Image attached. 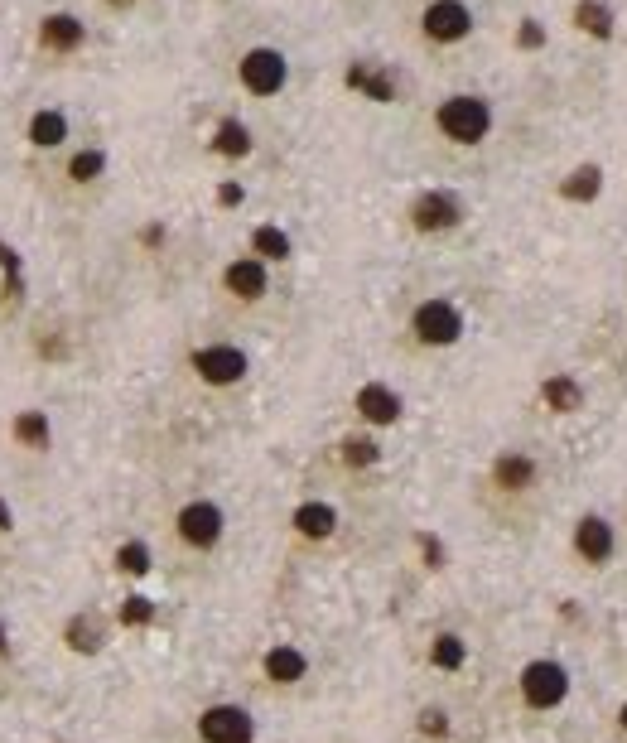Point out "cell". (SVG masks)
<instances>
[{"label": "cell", "instance_id": "18", "mask_svg": "<svg viewBox=\"0 0 627 743\" xmlns=\"http://www.w3.org/2000/svg\"><path fill=\"white\" fill-rule=\"evenodd\" d=\"M251 256H261L266 266H271V261H290V256H295V242H290V232H285V227L261 222V227L251 232Z\"/></svg>", "mask_w": 627, "mask_h": 743}, {"label": "cell", "instance_id": "22", "mask_svg": "<svg viewBox=\"0 0 627 743\" xmlns=\"http://www.w3.org/2000/svg\"><path fill=\"white\" fill-rule=\"evenodd\" d=\"M603 189V169L599 165H579L570 169V179L560 184V198H570V203H594Z\"/></svg>", "mask_w": 627, "mask_h": 743}, {"label": "cell", "instance_id": "31", "mask_svg": "<svg viewBox=\"0 0 627 743\" xmlns=\"http://www.w3.org/2000/svg\"><path fill=\"white\" fill-rule=\"evenodd\" d=\"M420 734H425V739H449V715H444L439 705L420 710Z\"/></svg>", "mask_w": 627, "mask_h": 743}, {"label": "cell", "instance_id": "9", "mask_svg": "<svg viewBox=\"0 0 627 743\" xmlns=\"http://www.w3.org/2000/svg\"><path fill=\"white\" fill-rule=\"evenodd\" d=\"M420 29L430 44H464L473 34V10L464 0H430L425 15H420Z\"/></svg>", "mask_w": 627, "mask_h": 743}, {"label": "cell", "instance_id": "10", "mask_svg": "<svg viewBox=\"0 0 627 743\" xmlns=\"http://www.w3.org/2000/svg\"><path fill=\"white\" fill-rule=\"evenodd\" d=\"M618 551V536H613V522L599 517V512H584L579 522H574V555L584 560V565H608Z\"/></svg>", "mask_w": 627, "mask_h": 743}, {"label": "cell", "instance_id": "2", "mask_svg": "<svg viewBox=\"0 0 627 743\" xmlns=\"http://www.w3.org/2000/svg\"><path fill=\"white\" fill-rule=\"evenodd\" d=\"M410 333L425 343V348H454L464 338V309L444 295H430V300L415 304L410 314Z\"/></svg>", "mask_w": 627, "mask_h": 743}, {"label": "cell", "instance_id": "30", "mask_svg": "<svg viewBox=\"0 0 627 743\" xmlns=\"http://www.w3.org/2000/svg\"><path fill=\"white\" fill-rule=\"evenodd\" d=\"M121 623H126V628H150V623H155V604H150L145 594H131V599L121 604Z\"/></svg>", "mask_w": 627, "mask_h": 743}, {"label": "cell", "instance_id": "37", "mask_svg": "<svg viewBox=\"0 0 627 743\" xmlns=\"http://www.w3.org/2000/svg\"><path fill=\"white\" fill-rule=\"evenodd\" d=\"M5 642H10V637H5V623H0V652H5Z\"/></svg>", "mask_w": 627, "mask_h": 743}, {"label": "cell", "instance_id": "33", "mask_svg": "<svg viewBox=\"0 0 627 743\" xmlns=\"http://www.w3.org/2000/svg\"><path fill=\"white\" fill-rule=\"evenodd\" d=\"M420 551H425V565H430V570L444 565V546H439L435 536H420Z\"/></svg>", "mask_w": 627, "mask_h": 743}, {"label": "cell", "instance_id": "23", "mask_svg": "<svg viewBox=\"0 0 627 743\" xmlns=\"http://www.w3.org/2000/svg\"><path fill=\"white\" fill-rule=\"evenodd\" d=\"M49 440H54V425H49L44 411L15 415V444H25V449H49Z\"/></svg>", "mask_w": 627, "mask_h": 743}, {"label": "cell", "instance_id": "34", "mask_svg": "<svg viewBox=\"0 0 627 743\" xmlns=\"http://www.w3.org/2000/svg\"><path fill=\"white\" fill-rule=\"evenodd\" d=\"M242 198H246V189H242V184H232V179H227V184L218 189V203H222V208H237Z\"/></svg>", "mask_w": 627, "mask_h": 743}, {"label": "cell", "instance_id": "16", "mask_svg": "<svg viewBox=\"0 0 627 743\" xmlns=\"http://www.w3.org/2000/svg\"><path fill=\"white\" fill-rule=\"evenodd\" d=\"M290 526L300 531L304 541H328V536L338 531V507H333V502H319V497H309V502L295 507Z\"/></svg>", "mask_w": 627, "mask_h": 743}, {"label": "cell", "instance_id": "6", "mask_svg": "<svg viewBox=\"0 0 627 743\" xmlns=\"http://www.w3.org/2000/svg\"><path fill=\"white\" fill-rule=\"evenodd\" d=\"M189 367L198 372V382L208 386H237L251 372V358H246L237 343H208L189 358Z\"/></svg>", "mask_w": 627, "mask_h": 743}, {"label": "cell", "instance_id": "1", "mask_svg": "<svg viewBox=\"0 0 627 743\" xmlns=\"http://www.w3.org/2000/svg\"><path fill=\"white\" fill-rule=\"evenodd\" d=\"M435 126H439V136L454 140V145H478L492 131V102L478 97V92H454V97L439 102Z\"/></svg>", "mask_w": 627, "mask_h": 743}, {"label": "cell", "instance_id": "3", "mask_svg": "<svg viewBox=\"0 0 627 743\" xmlns=\"http://www.w3.org/2000/svg\"><path fill=\"white\" fill-rule=\"evenodd\" d=\"M517 686H521V700H526L531 710H560V705L570 700V671L555 657H536L521 666Z\"/></svg>", "mask_w": 627, "mask_h": 743}, {"label": "cell", "instance_id": "7", "mask_svg": "<svg viewBox=\"0 0 627 743\" xmlns=\"http://www.w3.org/2000/svg\"><path fill=\"white\" fill-rule=\"evenodd\" d=\"M410 222L415 232H454L464 222V198L454 189H425L410 203Z\"/></svg>", "mask_w": 627, "mask_h": 743}, {"label": "cell", "instance_id": "11", "mask_svg": "<svg viewBox=\"0 0 627 743\" xmlns=\"http://www.w3.org/2000/svg\"><path fill=\"white\" fill-rule=\"evenodd\" d=\"M353 406H357V415H362L367 425H377V430L396 425L401 411H406V401H401V396H396L386 382H362V386H357V396H353Z\"/></svg>", "mask_w": 627, "mask_h": 743}, {"label": "cell", "instance_id": "19", "mask_svg": "<svg viewBox=\"0 0 627 743\" xmlns=\"http://www.w3.org/2000/svg\"><path fill=\"white\" fill-rule=\"evenodd\" d=\"M213 150L222 160H246L251 155V126L237 121V116H222L218 131H213Z\"/></svg>", "mask_w": 627, "mask_h": 743}, {"label": "cell", "instance_id": "25", "mask_svg": "<svg viewBox=\"0 0 627 743\" xmlns=\"http://www.w3.org/2000/svg\"><path fill=\"white\" fill-rule=\"evenodd\" d=\"M68 647H73V652H82V657H87V652H102V642H107V633H102V623H97V618H92V613H78V618H73V623H68Z\"/></svg>", "mask_w": 627, "mask_h": 743}, {"label": "cell", "instance_id": "12", "mask_svg": "<svg viewBox=\"0 0 627 743\" xmlns=\"http://www.w3.org/2000/svg\"><path fill=\"white\" fill-rule=\"evenodd\" d=\"M222 285H227V295H237V300H261V295L271 290V271H266L261 256H237V261L222 271Z\"/></svg>", "mask_w": 627, "mask_h": 743}, {"label": "cell", "instance_id": "8", "mask_svg": "<svg viewBox=\"0 0 627 743\" xmlns=\"http://www.w3.org/2000/svg\"><path fill=\"white\" fill-rule=\"evenodd\" d=\"M198 739L203 743H256V719L242 705H208L198 715Z\"/></svg>", "mask_w": 627, "mask_h": 743}, {"label": "cell", "instance_id": "13", "mask_svg": "<svg viewBox=\"0 0 627 743\" xmlns=\"http://www.w3.org/2000/svg\"><path fill=\"white\" fill-rule=\"evenodd\" d=\"M261 671H266L271 686H300L304 676H309V657H304L295 642H275L271 652L261 657Z\"/></svg>", "mask_w": 627, "mask_h": 743}, {"label": "cell", "instance_id": "21", "mask_svg": "<svg viewBox=\"0 0 627 743\" xmlns=\"http://www.w3.org/2000/svg\"><path fill=\"white\" fill-rule=\"evenodd\" d=\"M541 401H546L555 415H570V411H579V406H584V386L560 372V377H546V386H541Z\"/></svg>", "mask_w": 627, "mask_h": 743}, {"label": "cell", "instance_id": "17", "mask_svg": "<svg viewBox=\"0 0 627 743\" xmlns=\"http://www.w3.org/2000/svg\"><path fill=\"white\" fill-rule=\"evenodd\" d=\"M29 145H34V150H58V145H63V140H68V116H63V111L58 107H39L34 111V116H29Z\"/></svg>", "mask_w": 627, "mask_h": 743}, {"label": "cell", "instance_id": "32", "mask_svg": "<svg viewBox=\"0 0 627 743\" xmlns=\"http://www.w3.org/2000/svg\"><path fill=\"white\" fill-rule=\"evenodd\" d=\"M541 44H546V25H541V20H521L517 49H541Z\"/></svg>", "mask_w": 627, "mask_h": 743}, {"label": "cell", "instance_id": "14", "mask_svg": "<svg viewBox=\"0 0 627 743\" xmlns=\"http://www.w3.org/2000/svg\"><path fill=\"white\" fill-rule=\"evenodd\" d=\"M39 44H44L49 54H73V49L87 44V25H82L78 15H68V10L44 15V25H39Z\"/></svg>", "mask_w": 627, "mask_h": 743}, {"label": "cell", "instance_id": "24", "mask_svg": "<svg viewBox=\"0 0 627 743\" xmlns=\"http://www.w3.org/2000/svg\"><path fill=\"white\" fill-rule=\"evenodd\" d=\"M574 25L584 29L589 39H613V10L603 0H579L574 5Z\"/></svg>", "mask_w": 627, "mask_h": 743}, {"label": "cell", "instance_id": "36", "mask_svg": "<svg viewBox=\"0 0 627 743\" xmlns=\"http://www.w3.org/2000/svg\"><path fill=\"white\" fill-rule=\"evenodd\" d=\"M618 724H623V734H627V705H623V710H618Z\"/></svg>", "mask_w": 627, "mask_h": 743}, {"label": "cell", "instance_id": "35", "mask_svg": "<svg viewBox=\"0 0 627 743\" xmlns=\"http://www.w3.org/2000/svg\"><path fill=\"white\" fill-rule=\"evenodd\" d=\"M10 526H15V512H10V502H5V497H0V536H5V531H10Z\"/></svg>", "mask_w": 627, "mask_h": 743}, {"label": "cell", "instance_id": "20", "mask_svg": "<svg viewBox=\"0 0 627 743\" xmlns=\"http://www.w3.org/2000/svg\"><path fill=\"white\" fill-rule=\"evenodd\" d=\"M348 87L367 92L372 102H396V83H391V73L372 68V63H353V68H348Z\"/></svg>", "mask_w": 627, "mask_h": 743}, {"label": "cell", "instance_id": "26", "mask_svg": "<svg viewBox=\"0 0 627 743\" xmlns=\"http://www.w3.org/2000/svg\"><path fill=\"white\" fill-rule=\"evenodd\" d=\"M430 661H435L439 671H459L468 661V642L459 633H439L435 642H430Z\"/></svg>", "mask_w": 627, "mask_h": 743}, {"label": "cell", "instance_id": "5", "mask_svg": "<svg viewBox=\"0 0 627 743\" xmlns=\"http://www.w3.org/2000/svg\"><path fill=\"white\" fill-rule=\"evenodd\" d=\"M174 531H179V541L193 546V551H213L222 541V531H227V517H222L218 502H208V497H193L179 507V517H174Z\"/></svg>", "mask_w": 627, "mask_h": 743}, {"label": "cell", "instance_id": "28", "mask_svg": "<svg viewBox=\"0 0 627 743\" xmlns=\"http://www.w3.org/2000/svg\"><path fill=\"white\" fill-rule=\"evenodd\" d=\"M107 174V150H78L73 160H68V179L73 184H92V179H102Z\"/></svg>", "mask_w": 627, "mask_h": 743}, {"label": "cell", "instance_id": "4", "mask_svg": "<svg viewBox=\"0 0 627 743\" xmlns=\"http://www.w3.org/2000/svg\"><path fill=\"white\" fill-rule=\"evenodd\" d=\"M237 78H242V87L251 92V97H280L285 92V83H290V63H285V54L280 49H271V44H256V49H246L242 63H237Z\"/></svg>", "mask_w": 627, "mask_h": 743}, {"label": "cell", "instance_id": "29", "mask_svg": "<svg viewBox=\"0 0 627 743\" xmlns=\"http://www.w3.org/2000/svg\"><path fill=\"white\" fill-rule=\"evenodd\" d=\"M116 570L121 575H150V546L145 541H126L121 551H116Z\"/></svg>", "mask_w": 627, "mask_h": 743}, {"label": "cell", "instance_id": "27", "mask_svg": "<svg viewBox=\"0 0 627 743\" xmlns=\"http://www.w3.org/2000/svg\"><path fill=\"white\" fill-rule=\"evenodd\" d=\"M338 454H343L348 468H377V459H382V449H377L372 435H348V440L338 444Z\"/></svg>", "mask_w": 627, "mask_h": 743}, {"label": "cell", "instance_id": "15", "mask_svg": "<svg viewBox=\"0 0 627 743\" xmlns=\"http://www.w3.org/2000/svg\"><path fill=\"white\" fill-rule=\"evenodd\" d=\"M536 459L531 454H521V449H507V454H497L492 459V483L502 488V493H526L531 483H536Z\"/></svg>", "mask_w": 627, "mask_h": 743}]
</instances>
